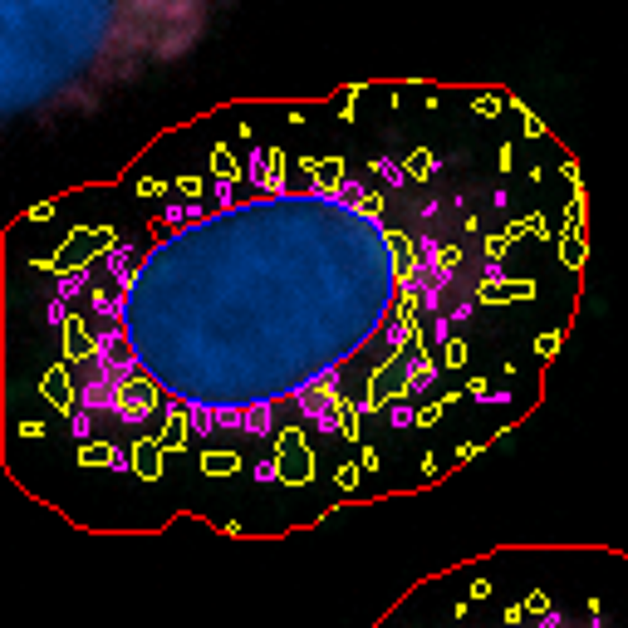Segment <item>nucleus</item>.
Returning <instances> with one entry per match:
<instances>
[{
    "mask_svg": "<svg viewBox=\"0 0 628 628\" xmlns=\"http://www.w3.org/2000/svg\"><path fill=\"white\" fill-rule=\"evenodd\" d=\"M447 250L363 187H270L83 280L74 427L270 437L339 407L442 290Z\"/></svg>",
    "mask_w": 628,
    "mask_h": 628,
    "instance_id": "f257e3e1",
    "label": "nucleus"
},
{
    "mask_svg": "<svg viewBox=\"0 0 628 628\" xmlns=\"http://www.w3.org/2000/svg\"><path fill=\"white\" fill-rule=\"evenodd\" d=\"M236 0H0L5 128L99 113L177 69L222 30Z\"/></svg>",
    "mask_w": 628,
    "mask_h": 628,
    "instance_id": "f03ea898",
    "label": "nucleus"
},
{
    "mask_svg": "<svg viewBox=\"0 0 628 628\" xmlns=\"http://www.w3.org/2000/svg\"><path fill=\"white\" fill-rule=\"evenodd\" d=\"M530 628H594V624H580V619H570V614H560V609H545Z\"/></svg>",
    "mask_w": 628,
    "mask_h": 628,
    "instance_id": "7ed1b4c3",
    "label": "nucleus"
}]
</instances>
